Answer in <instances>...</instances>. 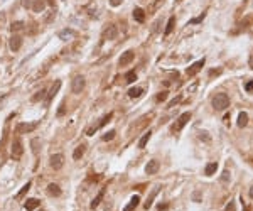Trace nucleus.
<instances>
[{"label":"nucleus","instance_id":"obj_1","mask_svg":"<svg viewBox=\"0 0 253 211\" xmlns=\"http://www.w3.org/2000/svg\"><path fill=\"white\" fill-rule=\"evenodd\" d=\"M230 106V98L226 93H216L213 96V108L214 110H226Z\"/></svg>","mask_w":253,"mask_h":211},{"label":"nucleus","instance_id":"obj_2","mask_svg":"<svg viewBox=\"0 0 253 211\" xmlns=\"http://www.w3.org/2000/svg\"><path fill=\"white\" fill-rule=\"evenodd\" d=\"M191 120V111H184V113L181 115L179 118H177V122L174 123V125L171 127V132H174V134H177V132H181L182 130V127L186 125V123H187Z\"/></svg>","mask_w":253,"mask_h":211},{"label":"nucleus","instance_id":"obj_3","mask_svg":"<svg viewBox=\"0 0 253 211\" xmlns=\"http://www.w3.org/2000/svg\"><path fill=\"white\" fill-rule=\"evenodd\" d=\"M24 154V147H22V142H20V139H15L14 142H12V159L14 160H19L20 157Z\"/></svg>","mask_w":253,"mask_h":211},{"label":"nucleus","instance_id":"obj_4","mask_svg":"<svg viewBox=\"0 0 253 211\" xmlns=\"http://www.w3.org/2000/svg\"><path fill=\"white\" fill-rule=\"evenodd\" d=\"M204 63H206V59H204V57H202V59H199V61H196V63H194L192 66H189V68L186 69V74H187V76H196V74H197V73L202 69V66H204Z\"/></svg>","mask_w":253,"mask_h":211},{"label":"nucleus","instance_id":"obj_5","mask_svg":"<svg viewBox=\"0 0 253 211\" xmlns=\"http://www.w3.org/2000/svg\"><path fill=\"white\" fill-rule=\"evenodd\" d=\"M63 165H64V155H63V154H54V155H51V167L54 169V171H59Z\"/></svg>","mask_w":253,"mask_h":211},{"label":"nucleus","instance_id":"obj_6","mask_svg":"<svg viewBox=\"0 0 253 211\" xmlns=\"http://www.w3.org/2000/svg\"><path fill=\"white\" fill-rule=\"evenodd\" d=\"M71 90H73V93H81L83 90H85V78L83 76H76L73 80V85H71Z\"/></svg>","mask_w":253,"mask_h":211},{"label":"nucleus","instance_id":"obj_7","mask_svg":"<svg viewBox=\"0 0 253 211\" xmlns=\"http://www.w3.org/2000/svg\"><path fill=\"white\" fill-rule=\"evenodd\" d=\"M134 57H135V52L134 51H125L122 56H120V59H118V64L120 66H128L134 61Z\"/></svg>","mask_w":253,"mask_h":211},{"label":"nucleus","instance_id":"obj_8","mask_svg":"<svg viewBox=\"0 0 253 211\" xmlns=\"http://www.w3.org/2000/svg\"><path fill=\"white\" fill-rule=\"evenodd\" d=\"M117 34H118V29H117V26H113V24H110L108 27L103 31V39H115L117 37Z\"/></svg>","mask_w":253,"mask_h":211},{"label":"nucleus","instance_id":"obj_9","mask_svg":"<svg viewBox=\"0 0 253 211\" xmlns=\"http://www.w3.org/2000/svg\"><path fill=\"white\" fill-rule=\"evenodd\" d=\"M159 167H160V164H159V160H148V164L145 165V172L147 174H157V171H159Z\"/></svg>","mask_w":253,"mask_h":211},{"label":"nucleus","instance_id":"obj_10","mask_svg":"<svg viewBox=\"0 0 253 211\" xmlns=\"http://www.w3.org/2000/svg\"><path fill=\"white\" fill-rule=\"evenodd\" d=\"M37 123H19L17 125V134H27V132L36 130Z\"/></svg>","mask_w":253,"mask_h":211},{"label":"nucleus","instance_id":"obj_11","mask_svg":"<svg viewBox=\"0 0 253 211\" xmlns=\"http://www.w3.org/2000/svg\"><path fill=\"white\" fill-rule=\"evenodd\" d=\"M20 46H22V37L20 36H12L10 37V49L15 52V51L20 49Z\"/></svg>","mask_w":253,"mask_h":211},{"label":"nucleus","instance_id":"obj_12","mask_svg":"<svg viewBox=\"0 0 253 211\" xmlns=\"http://www.w3.org/2000/svg\"><path fill=\"white\" fill-rule=\"evenodd\" d=\"M139 204H140V198L139 196H132L130 198V203H128L125 208H123V211H134Z\"/></svg>","mask_w":253,"mask_h":211},{"label":"nucleus","instance_id":"obj_13","mask_svg":"<svg viewBox=\"0 0 253 211\" xmlns=\"http://www.w3.org/2000/svg\"><path fill=\"white\" fill-rule=\"evenodd\" d=\"M85 150H86V144H80L76 149H74V152H73V159L74 160H80L83 154H85Z\"/></svg>","mask_w":253,"mask_h":211},{"label":"nucleus","instance_id":"obj_14","mask_svg":"<svg viewBox=\"0 0 253 211\" xmlns=\"http://www.w3.org/2000/svg\"><path fill=\"white\" fill-rule=\"evenodd\" d=\"M47 194H51V196H61V188L57 184H54V183H51L47 186Z\"/></svg>","mask_w":253,"mask_h":211},{"label":"nucleus","instance_id":"obj_15","mask_svg":"<svg viewBox=\"0 0 253 211\" xmlns=\"http://www.w3.org/2000/svg\"><path fill=\"white\" fill-rule=\"evenodd\" d=\"M39 204H41V201H39V199H36V198H31V199H27V201H26V204H24V206H26V209H27V211H32V209H36Z\"/></svg>","mask_w":253,"mask_h":211},{"label":"nucleus","instance_id":"obj_16","mask_svg":"<svg viewBox=\"0 0 253 211\" xmlns=\"http://www.w3.org/2000/svg\"><path fill=\"white\" fill-rule=\"evenodd\" d=\"M216 171H218V162H209L208 165H206V169H204V174L206 176H213Z\"/></svg>","mask_w":253,"mask_h":211},{"label":"nucleus","instance_id":"obj_17","mask_svg":"<svg viewBox=\"0 0 253 211\" xmlns=\"http://www.w3.org/2000/svg\"><path fill=\"white\" fill-rule=\"evenodd\" d=\"M134 19L137 20V22H144L145 20V12L137 7V9H134Z\"/></svg>","mask_w":253,"mask_h":211},{"label":"nucleus","instance_id":"obj_18","mask_svg":"<svg viewBox=\"0 0 253 211\" xmlns=\"http://www.w3.org/2000/svg\"><path fill=\"white\" fill-rule=\"evenodd\" d=\"M150 137H152V132H150V130H148V132H145V134H144V137L139 140V149H144L145 145H147V142L150 140Z\"/></svg>","mask_w":253,"mask_h":211},{"label":"nucleus","instance_id":"obj_19","mask_svg":"<svg viewBox=\"0 0 253 211\" xmlns=\"http://www.w3.org/2000/svg\"><path fill=\"white\" fill-rule=\"evenodd\" d=\"M246 123H248V115L245 113V111H241V113L238 115V127L243 129V127H246Z\"/></svg>","mask_w":253,"mask_h":211},{"label":"nucleus","instance_id":"obj_20","mask_svg":"<svg viewBox=\"0 0 253 211\" xmlns=\"http://www.w3.org/2000/svg\"><path fill=\"white\" fill-rule=\"evenodd\" d=\"M174 24H176V17H169V20H167V27H165V31H164V34L165 36H169L172 32V29H174Z\"/></svg>","mask_w":253,"mask_h":211},{"label":"nucleus","instance_id":"obj_21","mask_svg":"<svg viewBox=\"0 0 253 211\" xmlns=\"http://www.w3.org/2000/svg\"><path fill=\"white\" fill-rule=\"evenodd\" d=\"M142 93H144L142 88H130L128 90V96L130 98H139V96H142Z\"/></svg>","mask_w":253,"mask_h":211},{"label":"nucleus","instance_id":"obj_22","mask_svg":"<svg viewBox=\"0 0 253 211\" xmlns=\"http://www.w3.org/2000/svg\"><path fill=\"white\" fill-rule=\"evenodd\" d=\"M54 17H56V12H54V10H49L47 14H46L44 17H42V22H44V24H51L52 20H54Z\"/></svg>","mask_w":253,"mask_h":211},{"label":"nucleus","instance_id":"obj_23","mask_svg":"<svg viewBox=\"0 0 253 211\" xmlns=\"http://www.w3.org/2000/svg\"><path fill=\"white\" fill-rule=\"evenodd\" d=\"M59 88H61V81H56V85H54V86H52V88H51V93L47 95V103L52 100V96H54V95L57 93V90H59Z\"/></svg>","mask_w":253,"mask_h":211},{"label":"nucleus","instance_id":"obj_24","mask_svg":"<svg viewBox=\"0 0 253 211\" xmlns=\"http://www.w3.org/2000/svg\"><path fill=\"white\" fill-rule=\"evenodd\" d=\"M74 36H76V32H74V31H68V29H66V31H63V32H59V37H61L63 41H68L69 37H74Z\"/></svg>","mask_w":253,"mask_h":211},{"label":"nucleus","instance_id":"obj_25","mask_svg":"<svg viewBox=\"0 0 253 211\" xmlns=\"http://www.w3.org/2000/svg\"><path fill=\"white\" fill-rule=\"evenodd\" d=\"M103 194H105V191H100V194H98V196L95 198L93 201H91V204H90V208H91V209H95V208H96V206L100 204V201L103 199Z\"/></svg>","mask_w":253,"mask_h":211},{"label":"nucleus","instance_id":"obj_26","mask_svg":"<svg viewBox=\"0 0 253 211\" xmlns=\"http://www.w3.org/2000/svg\"><path fill=\"white\" fill-rule=\"evenodd\" d=\"M29 189H31V183H27V184H24V186H22V189H20V191L17 193V196H15V199H20V198H22V196H24V194H26V193L29 191Z\"/></svg>","mask_w":253,"mask_h":211},{"label":"nucleus","instance_id":"obj_27","mask_svg":"<svg viewBox=\"0 0 253 211\" xmlns=\"http://www.w3.org/2000/svg\"><path fill=\"white\" fill-rule=\"evenodd\" d=\"M44 5H46V3L42 2V0H36V3H34V5L31 7V9L34 10V12H41V10L44 9Z\"/></svg>","mask_w":253,"mask_h":211},{"label":"nucleus","instance_id":"obj_28","mask_svg":"<svg viewBox=\"0 0 253 211\" xmlns=\"http://www.w3.org/2000/svg\"><path fill=\"white\" fill-rule=\"evenodd\" d=\"M137 80V73L135 71H128L127 74H125V81L127 83H134Z\"/></svg>","mask_w":253,"mask_h":211},{"label":"nucleus","instance_id":"obj_29","mask_svg":"<svg viewBox=\"0 0 253 211\" xmlns=\"http://www.w3.org/2000/svg\"><path fill=\"white\" fill-rule=\"evenodd\" d=\"M111 117H113V113H111V111H110L108 115H105V117L101 118V122H100L98 125H96V129H100V127H103V125H106V122H110V120H111Z\"/></svg>","mask_w":253,"mask_h":211},{"label":"nucleus","instance_id":"obj_30","mask_svg":"<svg viewBox=\"0 0 253 211\" xmlns=\"http://www.w3.org/2000/svg\"><path fill=\"white\" fill-rule=\"evenodd\" d=\"M157 193H159V189H155V191L150 194V198H148V199L145 201V204H144V206H145V209H148V208L152 206V201H154V198H155V194H157Z\"/></svg>","mask_w":253,"mask_h":211},{"label":"nucleus","instance_id":"obj_31","mask_svg":"<svg viewBox=\"0 0 253 211\" xmlns=\"http://www.w3.org/2000/svg\"><path fill=\"white\" fill-rule=\"evenodd\" d=\"M10 29H12V31H22V29H24V22H14L10 26Z\"/></svg>","mask_w":253,"mask_h":211},{"label":"nucleus","instance_id":"obj_32","mask_svg":"<svg viewBox=\"0 0 253 211\" xmlns=\"http://www.w3.org/2000/svg\"><path fill=\"white\" fill-rule=\"evenodd\" d=\"M155 100L159 101V103H160V101H165V100H167V91H160L159 95H157Z\"/></svg>","mask_w":253,"mask_h":211},{"label":"nucleus","instance_id":"obj_33","mask_svg":"<svg viewBox=\"0 0 253 211\" xmlns=\"http://www.w3.org/2000/svg\"><path fill=\"white\" fill-rule=\"evenodd\" d=\"M115 134H117L115 130H110L108 134H105V135H103V140H105V142H108V140H111V139L115 137Z\"/></svg>","mask_w":253,"mask_h":211},{"label":"nucleus","instance_id":"obj_34","mask_svg":"<svg viewBox=\"0 0 253 211\" xmlns=\"http://www.w3.org/2000/svg\"><path fill=\"white\" fill-rule=\"evenodd\" d=\"M44 93H46L44 90H41V91L37 93L36 96H32V101H37V100H41V98H44Z\"/></svg>","mask_w":253,"mask_h":211},{"label":"nucleus","instance_id":"obj_35","mask_svg":"<svg viewBox=\"0 0 253 211\" xmlns=\"http://www.w3.org/2000/svg\"><path fill=\"white\" fill-rule=\"evenodd\" d=\"M204 15H206V14H202V15H199V17H196V19L189 20V24H199V22H202V19H204Z\"/></svg>","mask_w":253,"mask_h":211},{"label":"nucleus","instance_id":"obj_36","mask_svg":"<svg viewBox=\"0 0 253 211\" xmlns=\"http://www.w3.org/2000/svg\"><path fill=\"white\" fill-rule=\"evenodd\" d=\"M245 90H246L248 93H251V91H253V80H251V81H248L246 85H245Z\"/></svg>","mask_w":253,"mask_h":211},{"label":"nucleus","instance_id":"obj_37","mask_svg":"<svg viewBox=\"0 0 253 211\" xmlns=\"http://www.w3.org/2000/svg\"><path fill=\"white\" fill-rule=\"evenodd\" d=\"M225 211H236V209H235V201H230V204L226 206Z\"/></svg>","mask_w":253,"mask_h":211},{"label":"nucleus","instance_id":"obj_38","mask_svg":"<svg viewBox=\"0 0 253 211\" xmlns=\"http://www.w3.org/2000/svg\"><path fill=\"white\" fill-rule=\"evenodd\" d=\"M37 144H39V139H34V140H32V145H34V147H32V150H34V154H37V150H39V149L36 147Z\"/></svg>","mask_w":253,"mask_h":211},{"label":"nucleus","instance_id":"obj_39","mask_svg":"<svg viewBox=\"0 0 253 211\" xmlns=\"http://www.w3.org/2000/svg\"><path fill=\"white\" fill-rule=\"evenodd\" d=\"M122 2H123V0H110V5L111 7H118Z\"/></svg>","mask_w":253,"mask_h":211},{"label":"nucleus","instance_id":"obj_40","mask_svg":"<svg viewBox=\"0 0 253 211\" xmlns=\"http://www.w3.org/2000/svg\"><path fill=\"white\" fill-rule=\"evenodd\" d=\"M31 2H32V0H22V5L26 7V9H31V7H32Z\"/></svg>","mask_w":253,"mask_h":211},{"label":"nucleus","instance_id":"obj_41","mask_svg":"<svg viewBox=\"0 0 253 211\" xmlns=\"http://www.w3.org/2000/svg\"><path fill=\"white\" fill-rule=\"evenodd\" d=\"M228 177H230V171H225L223 172V181H228Z\"/></svg>","mask_w":253,"mask_h":211},{"label":"nucleus","instance_id":"obj_42","mask_svg":"<svg viewBox=\"0 0 253 211\" xmlns=\"http://www.w3.org/2000/svg\"><path fill=\"white\" fill-rule=\"evenodd\" d=\"M63 113H64V103H63V105H61V108L57 110V115H59V117H61V115H63Z\"/></svg>","mask_w":253,"mask_h":211},{"label":"nucleus","instance_id":"obj_43","mask_svg":"<svg viewBox=\"0 0 253 211\" xmlns=\"http://www.w3.org/2000/svg\"><path fill=\"white\" fill-rule=\"evenodd\" d=\"M167 208V204H159V208H157V211H162V209H165Z\"/></svg>","mask_w":253,"mask_h":211},{"label":"nucleus","instance_id":"obj_44","mask_svg":"<svg viewBox=\"0 0 253 211\" xmlns=\"http://www.w3.org/2000/svg\"><path fill=\"white\" fill-rule=\"evenodd\" d=\"M225 123H226V125H228V123H230V115H228V113L225 115Z\"/></svg>","mask_w":253,"mask_h":211},{"label":"nucleus","instance_id":"obj_45","mask_svg":"<svg viewBox=\"0 0 253 211\" xmlns=\"http://www.w3.org/2000/svg\"><path fill=\"white\" fill-rule=\"evenodd\" d=\"M248 194H250V198H251V199H253V186H251V188H250V191H248Z\"/></svg>","mask_w":253,"mask_h":211},{"label":"nucleus","instance_id":"obj_46","mask_svg":"<svg viewBox=\"0 0 253 211\" xmlns=\"http://www.w3.org/2000/svg\"><path fill=\"white\" fill-rule=\"evenodd\" d=\"M250 68H251V69H253V56H251V57H250Z\"/></svg>","mask_w":253,"mask_h":211},{"label":"nucleus","instance_id":"obj_47","mask_svg":"<svg viewBox=\"0 0 253 211\" xmlns=\"http://www.w3.org/2000/svg\"><path fill=\"white\" fill-rule=\"evenodd\" d=\"M177 2H181V0H177Z\"/></svg>","mask_w":253,"mask_h":211}]
</instances>
